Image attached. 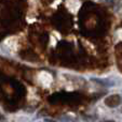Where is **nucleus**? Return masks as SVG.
<instances>
[{
	"label": "nucleus",
	"mask_w": 122,
	"mask_h": 122,
	"mask_svg": "<svg viewBox=\"0 0 122 122\" xmlns=\"http://www.w3.org/2000/svg\"><path fill=\"white\" fill-rule=\"evenodd\" d=\"M121 103H122V97L119 94H112L110 97H106L105 100V104L110 108L118 107Z\"/></svg>",
	"instance_id": "f257e3e1"
},
{
	"label": "nucleus",
	"mask_w": 122,
	"mask_h": 122,
	"mask_svg": "<svg viewBox=\"0 0 122 122\" xmlns=\"http://www.w3.org/2000/svg\"><path fill=\"white\" fill-rule=\"evenodd\" d=\"M38 79L40 80V82L44 86H49L52 82V76L50 75L49 73H45V72H42L38 75Z\"/></svg>",
	"instance_id": "f03ea898"
},
{
	"label": "nucleus",
	"mask_w": 122,
	"mask_h": 122,
	"mask_svg": "<svg viewBox=\"0 0 122 122\" xmlns=\"http://www.w3.org/2000/svg\"><path fill=\"white\" fill-rule=\"evenodd\" d=\"M8 48L10 49H16V46H17V41L15 40L14 38H8L3 43Z\"/></svg>",
	"instance_id": "7ed1b4c3"
},
{
	"label": "nucleus",
	"mask_w": 122,
	"mask_h": 122,
	"mask_svg": "<svg viewBox=\"0 0 122 122\" xmlns=\"http://www.w3.org/2000/svg\"><path fill=\"white\" fill-rule=\"evenodd\" d=\"M93 81H96L98 84L103 85V86H112L111 82H109L108 80H105V79H97V78H92Z\"/></svg>",
	"instance_id": "20e7f679"
},
{
	"label": "nucleus",
	"mask_w": 122,
	"mask_h": 122,
	"mask_svg": "<svg viewBox=\"0 0 122 122\" xmlns=\"http://www.w3.org/2000/svg\"><path fill=\"white\" fill-rule=\"evenodd\" d=\"M61 121H62V122H77L76 119H73V117H69V116H63V117H61Z\"/></svg>",
	"instance_id": "39448f33"
},
{
	"label": "nucleus",
	"mask_w": 122,
	"mask_h": 122,
	"mask_svg": "<svg viewBox=\"0 0 122 122\" xmlns=\"http://www.w3.org/2000/svg\"><path fill=\"white\" fill-rule=\"evenodd\" d=\"M17 121L18 122H29V119H25L24 117H19V118H17Z\"/></svg>",
	"instance_id": "423d86ee"
},
{
	"label": "nucleus",
	"mask_w": 122,
	"mask_h": 122,
	"mask_svg": "<svg viewBox=\"0 0 122 122\" xmlns=\"http://www.w3.org/2000/svg\"><path fill=\"white\" fill-rule=\"evenodd\" d=\"M45 122H56V121H53V120H49V119H47Z\"/></svg>",
	"instance_id": "0eeeda50"
},
{
	"label": "nucleus",
	"mask_w": 122,
	"mask_h": 122,
	"mask_svg": "<svg viewBox=\"0 0 122 122\" xmlns=\"http://www.w3.org/2000/svg\"><path fill=\"white\" fill-rule=\"evenodd\" d=\"M105 122H115L114 120H108V121H105Z\"/></svg>",
	"instance_id": "6e6552de"
}]
</instances>
